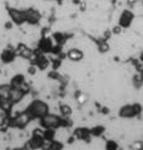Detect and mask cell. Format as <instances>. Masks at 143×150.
Masks as SVG:
<instances>
[{
	"label": "cell",
	"mask_w": 143,
	"mask_h": 150,
	"mask_svg": "<svg viewBox=\"0 0 143 150\" xmlns=\"http://www.w3.org/2000/svg\"><path fill=\"white\" fill-rule=\"evenodd\" d=\"M49 110H50V106L47 101L40 98H34L27 106L25 112L30 116L32 120H40L47 114H49Z\"/></svg>",
	"instance_id": "obj_1"
},
{
	"label": "cell",
	"mask_w": 143,
	"mask_h": 150,
	"mask_svg": "<svg viewBox=\"0 0 143 150\" xmlns=\"http://www.w3.org/2000/svg\"><path fill=\"white\" fill-rule=\"evenodd\" d=\"M143 112V106L141 102H133V103H125L121 106L118 110V116L124 120H131L137 116H139Z\"/></svg>",
	"instance_id": "obj_2"
},
{
	"label": "cell",
	"mask_w": 143,
	"mask_h": 150,
	"mask_svg": "<svg viewBox=\"0 0 143 150\" xmlns=\"http://www.w3.org/2000/svg\"><path fill=\"white\" fill-rule=\"evenodd\" d=\"M8 15L13 23L18 27H22L27 24V18H25V10L24 8H8Z\"/></svg>",
	"instance_id": "obj_3"
},
{
	"label": "cell",
	"mask_w": 143,
	"mask_h": 150,
	"mask_svg": "<svg viewBox=\"0 0 143 150\" xmlns=\"http://www.w3.org/2000/svg\"><path fill=\"white\" fill-rule=\"evenodd\" d=\"M24 10H25V18H27V24L29 27H35L40 23L41 13L39 9L33 6H28V8H24Z\"/></svg>",
	"instance_id": "obj_4"
},
{
	"label": "cell",
	"mask_w": 143,
	"mask_h": 150,
	"mask_svg": "<svg viewBox=\"0 0 143 150\" xmlns=\"http://www.w3.org/2000/svg\"><path fill=\"white\" fill-rule=\"evenodd\" d=\"M134 13L132 10H129V9H124L122 13L119 14L118 16V25H121L123 29H128V28H131V25L133 24L134 22Z\"/></svg>",
	"instance_id": "obj_5"
},
{
	"label": "cell",
	"mask_w": 143,
	"mask_h": 150,
	"mask_svg": "<svg viewBox=\"0 0 143 150\" xmlns=\"http://www.w3.org/2000/svg\"><path fill=\"white\" fill-rule=\"evenodd\" d=\"M73 136L79 141H84V143H90L92 141V134H90V129H88L86 126H78L73 130Z\"/></svg>",
	"instance_id": "obj_6"
},
{
	"label": "cell",
	"mask_w": 143,
	"mask_h": 150,
	"mask_svg": "<svg viewBox=\"0 0 143 150\" xmlns=\"http://www.w3.org/2000/svg\"><path fill=\"white\" fill-rule=\"evenodd\" d=\"M84 54H86L84 51L79 47H72L65 53L68 61L72 62V63H79V62H82L83 58H84Z\"/></svg>",
	"instance_id": "obj_7"
},
{
	"label": "cell",
	"mask_w": 143,
	"mask_h": 150,
	"mask_svg": "<svg viewBox=\"0 0 143 150\" xmlns=\"http://www.w3.org/2000/svg\"><path fill=\"white\" fill-rule=\"evenodd\" d=\"M16 51V54H18L19 58H22V59H27V61H30L33 56H34V52H33V49L27 45L25 43H19L16 45L15 48Z\"/></svg>",
	"instance_id": "obj_8"
},
{
	"label": "cell",
	"mask_w": 143,
	"mask_h": 150,
	"mask_svg": "<svg viewBox=\"0 0 143 150\" xmlns=\"http://www.w3.org/2000/svg\"><path fill=\"white\" fill-rule=\"evenodd\" d=\"M16 57H18V54H16V51L14 48H10V47L3 49V52L0 53V59H1V62L4 64L14 63V62L16 61Z\"/></svg>",
	"instance_id": "obj_9"
},
{
	"label": "cell",
	"mask_w": 143,
	"mask_h": 150,
	"mask_svg": "<svg viewBox=\"0 0 143 150\" xmlns=\"http://www.w3.org/2000/svg\"><path fill=\"white\" fill-rule=\"evenodd\" d=\"M54 40L53 38H49V37H43V38H40L38 40V49H39V52L41 53H52V49L54 47Z\"/></svg>",
	"instance_id": "obj_10"
},
{
	"label": "cell",
	"mask_w": 143,
	"mask_h": 150,
	"mask_svg": "<svg viewBox=\"0 0 143 150\" xmlns=\"http://www.w3.org/2000/svg\"><path fill=\"white\" fill-rule=\"evenodd\" d=\"M25 85V76L23 73H15L10 80L11 87H23Z\"/></svg>",
	"instance_id": "obj_11"
},
{
	"label": "cell",
	"mask_w": 143,
	"mask_h": 150,
	"mask_svg": "<svg viewBox=\"0 0 143 150\" xmlns=\"http://www.w3.org/2000/svg\"><path fill=\"white\" fill-rule=\"evenodd\" d=\"M106 126H103V125H94L93 127H90V134L93 137H97V139H99V137H102L104 134H106Z\"/></svg>",
	"instance_id": "obj_12"
},
{
	"label": "cell",
	"mask_w": 143,
	"mask_h": 150,
	"mask_svg": "<svg viewBox=\"0 0 143 150\" xmlns=\"http://www.w3.org/2000/svg\"><path fill=\"white\" fill-rule=\"evenodd\" d=\"M52 38L54 40V43L59 44V45H64L67 42H68V39H67V35L64 34V33H62V32H55L53 34Z\"/></svg>",
	"instance_id": "obj_13"
},
{
	"label": "cell",
	"mask_w": 143,
	"mask_h": 150,
	"mask_svg": "<svg viewBox=\"0 0 143 150\" xmlns=\"http://www.w3.org/2000/svg\"><path fill=\"white\" fill-rule=\"evenodd\" d=\"M59 114L63 117H70L73 115V110H72V107L69 105L63 103V105H59Z\"/></svg>",
	"instance_id": "obj_14"
},
{
	"label": "cell",
	"mask_w": 143,
	"mask_h": 150,
	"mask_svg": "<svg viewBox=\"0 0 143 150\" xmlns=\"http://www.w3.org/2000/svg\"><path fill=\"white\" fill-rule=\"evenodd\" d=\"M132 85L137 91H139L143 87V80H142V77L139 76V74H134V76L132 77Z\"/></svg>",
	"instance_id": "obj_15"
},
{
	"label": "cell",
	"mask_w": 143,
	"mask_h": 150,
	"mask_svg": "<svg viewBox=\"0 0 143 150\" xmlns=\"http://www.w3.org/2000/svg\"><path fill=\"white\" fill-rule=\"evenodd\" d=\"M104 148L108 149V150H114V149H118L119 145L114 140H107V143L104 144Z\"/></svg>",
	"instance_id": "obj_16"
},
{
	"label": "cell",
	"mask_w": 143,
	"mask_h": 150,
	"mask_svg": "<svg viewBox=\"0 0 143 150\" xmlns=\"http://www.w3.org/2000/svg\"><path fill=\"white\" fill-rule=\"evenodd\" d=\"M108 49H109V44L107 43V42H100V43H98V51L100 53L108 52Z\"/></svg>",
	"instance_id": "obj_17"
},
{
	"label": "cell",
	"mask_w": 143,
	"mask_h": 150,
	"mask_svg": "<svg viewBox=\"0 0 143 150\" xmlns=\"http://www.w3.org/2000/svg\"><path fill=\"white\" fill-rule=\"evenodd\" d=\"M122 29H123V28H122L121 25H116L114 28H113L112 33H113V34H121V33H122Z\"/></svg>",
	"instance_id": "obj_18"
},
{
	"label": "cell",
	"mask_w": 143,
	"mask_h": 150,
	"mask_svg": "<svg viewBox=\"0 0 143 150\" xmlns=\"http://www.w3.org/2000/svg\"><path fill=\"white\" fill-rule=\"evenodd\" d=\"M127 1L129 3V4H137L139 0H127Z\"/></svg>",
	"instance_id": "obj_19"
},
{
	"label": "cell",
	"mask_w": 143,
	"mask_h": 150,
	"mask_svg": "<svg viewBox=\"0 0 143 150\" xmlns=\"http://www.w3.org/2000/svg\"><path fill=\"white\" fill-rule=\"evenodd\" d=\"M139 61H141L142 63H143V51L141 52V54H139Z\"/></svg>",
	"instance_id": "obj_20"
},
{
	"label": "cell",
	"mask_w": 143,
	"mask_h": 150,
	"mask_svg": "<svg viewBox=\"0 0 143 150\" xmlns=\"http://www.w3.org/2000/svg\"><path fill=\"white\" fill-rule=\"evenodd\" d=\"M139 71H141V73H139V76L142 77V80H143V67H142V68H141Z\"/></svg>",
	"instance_id": "obj_21"
},
{
	"label": "cell",
	"mask_w": 143,
	"mask_h": 150,
	"mask_svg": "<svg viewBox=\"0 0 143 150\" xmlns=\"http://www.w3.org/2000/svg\"><path fill=\"white\" fill-rule=\"evenodd\" d=\"M43 1H53V0H43Z\"/></svg>",
	"instance_id": "obj_22"
},
{
	"label": "cell",
	"mask_w": 143,
	"mask_h": 150,
	"mask_svg": "<svg viewBox=\"0 0 143 150\" xmlns=\"http://www.w3.org/2000/svg\"><path fill=\"white\" fill-rule=\"evenodd\" d=\"M1 72H3V71H1V68H0V76H1Z\"/></svg>",
	"instance_id": "obj_23"
},
{
	"label": "cell",
	"mask_w": 143,
	"mask_h": 150,
	"mask_svg": "<svg viewBox=\"0 0 143 150\" xmlns=\"http://www.w3.org/2000/svg\"><path fill=\"white\" fill-rule=\"evenodd\" d=\"M141 5H142V8H143V0H142V3H141Z\"/></svg>",
	"instance_id": "obj_24"
}]
</instances>
